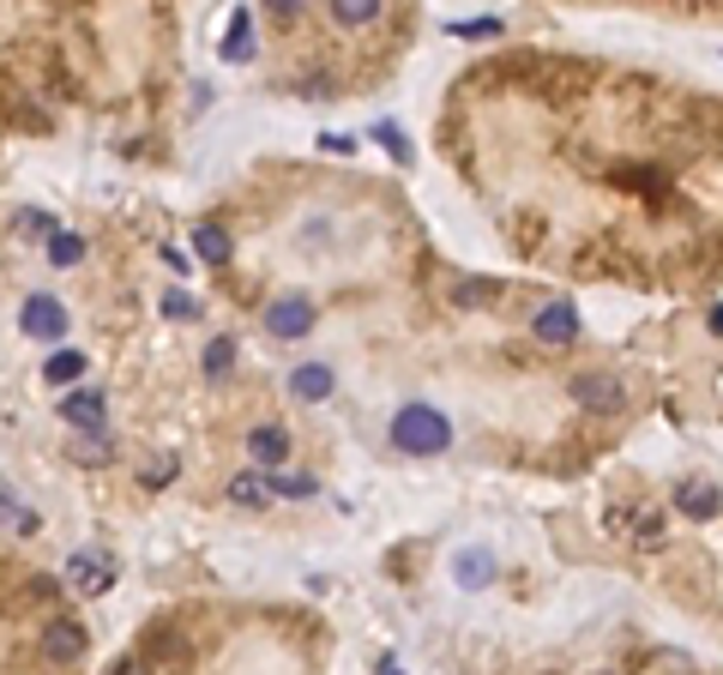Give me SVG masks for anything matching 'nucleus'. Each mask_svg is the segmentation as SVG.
<instances>
[{
    "label": "nucleus",
    "mask_w": 723,
    "mask_h": 675,
    "mask_svg": "<svg viewBox=\"0 0 723 675\" xmlns=\"http://www.w3.org/2000/svg\"><path fill=\"white\" fill-rule=\"evenodd\" d=\"M392 446L399 453H416V458H434L452 446V422L434 410V404H404L399 416H392Z\"/></svg>",
    "instance_id": "1"
},
{
    "label": "nucleus",
    "mask_w": 723,
    "mask_h": 675,
    "mask_svg": "<svg viewBox=\"0 0 723 675\" xmlns=\"http://www.w3.org/2000/svg\"><path fill=\"white\" fill-rule=\"evenodd\" d=\"M603 531L609 537H627L633 549H658L663 543V513L658 506H646V501H615V506H603Z\"/></svg>",
    "instance_id": "2"
},
{
    "label": "nucleus",
    "mask_w": 723,
    "mask_h": 675,
    "mask_svg": "<svg viewBox=\"0 0 723 675\" xmlns=\"http://www.w3.org/2000/svg\"><path fill=\"white\" fill-rule=\"evenodd\" d=\"M66 585H73L78 598H103L109 585H115V561L103 549H73L66 555Z\"/></svg>",
    "instance_id": "3"
},
{
    "label": "nucleus",
    "mask_w": 723,
    "mask_h": 675,
    "mask_svg": "<svg viewBox=\"0 0 723 675\" xmlns=\"http://www.w3.org/2000/svg\"><path fill=\"white\" fill-rule=\"evenodd\" d=\"M530 338H537V344H549V351H561V344H573V338H579V308H573L567 296L542 302V308L530 314Z\"/></svg>",
    "instance_id": "4"
},
{
    "label": "nucleus",
    "mask_w": 723,
    "mask_h": 675,
    "mask_svg": "<svg viewBox=\"0 0 723 675\" xmlns=\"http://www.w3.org/2000/svg\"><path fill=\"white\" fill-rule=\"evenodd\" d=\"M266 332L284 338V344L308 338V332H314V302H308V296H271V302H266Z\"/></svg>",
    "instance_id": "5"
},
{
    "label": "nucleus",
    "mask_w": 723,
    "mask_h": 675,
    "mask_svg": "<svg viewBox=\"0 0 723 675\" xmlns=\"http://www.w3.org/2000/svg\"><path fill=\"white\" fill-rule=\"evenodd\" d=\"M19 326H25V338H37V344H61V338H66V308H61V296H25V308H19Z\"/></svg>",
    "instance_id": "6"
},
{
    "label": "nucleus",
    "mask_w": 723,
    "mask_h": 675,
    "mask_svg": "<svg viewBox=\"0 0 723 675\" xmlns=\"http://www.w3.org/2000/svg\"><path fill=\"white\" fill-rule=\"evenodd\" d=\"M61 422L66 429H78V434H103V416H109V398L103 392H90V386H73V392H61Z\"/></svg>",
    "instance_id": "7"
},
{
    "label": "nucleus",
    "mask_w": 723,
    "mask_h": 675,
    "mask_svg": "<svg viewBox=\"0 0 723 675\" xmlns=\"http://www.w3.org/2000/svg\"><path fill=\"white\" fill-rule=\"evenodd\" d=\"M290 429L284 422H259L254 434H247V453H254V465L266 470V477H278V470H284V458H290Z\"/></svg>",
    "instance_id": "8"
},
{
    "label": "nucleus",
    "mask_w": 723,
    "mask_h": 675,
    "mask_svg": "<svg viewBox=\"0 0 723 675\" xmlns=\"http://www.w3.org/2000/svg\"><path fill=\"white\" fill-rule=\"evenodd\" d=\"M42 658H49V663H78V658H85V627L66 622V615H61V622H49V627H42Z\"/></svg>",
    "instance_id": "9"
},
{
    "label": "nucleus",
    "mask_w": 723,
    "mask_h": 675,
    "mask_svg": "<svg viewBox=\"0 0 723 675\" xmlns=\"http://www.w3.org/2000/svg\"><path fill=\"white\" fill-rule=\"evenodd\" d=\"M573 398H579L585 410H621V404H627L615 375H579V380H573Z\"/></svg>",
    "instance_id": "10"
},
{
    "label": "nucleus",
    "mask_w": 723,
    "mask_h": 675,
    "mask_svg": "<svg viewBox=\"0 0 723 675\" xmlns=\"http://www.w3.org/2000/svg\"><path fill=\"white\" fill-rule=\"evenodd\" d=\"M223 494H230L235 506H247V513H259V506H271V494H278V489H271L266 470H242V477L223 482Z\"/></svg>",
    "instance_id": "11"
},
{
    "label": "nucleus",
    "mask_w": 723,
    "mask_h": 675,
    "mask_svg": "<svg viewBox=\"0 0 723 675\" xmlns=\"http://www.w3.org/2000/svg\"><path fill=\"white\" fill-rule=\"evenodd\" d=\"M452 579L465 585V591H482V585H494V555H489V549H458V561H452Z\"/></svg>",
    "instance_id": "12"
},
{
    "label": "nucleus",
    "mask_w": 723,
    "mask_h": 675,
    "mask_svg": "<svg viewBox=\"0 0 723 675\" xmlns=\"http://www.w3.org/2000/svg\"><path fill=\"white\" fill-rule=\"evenodd\" d=\"M332 368L326 363H302L296 375H290V392H296V398H308V404H320V398H332Z\"/></svg>",
    "instance_id": "13"
},
{
    "label": "nucleus",
    "mask_w": 723,
    "mask_h": 675,
    "mask_svg": "<svg viewBox=\"0 0 723 675\" xmlns=\"http://www.w3.org/2000/svg\"><path fill=\"white\" fill-rule=\"evenodd\" d=\"M675 506H682L687 519H711V513L723 506V494L711 489V482H682V489H675Z\"/></svg>",
    "instance_id": "14"
},
{
    "label": "nucleus",
    "mask_w": 723,
    "mask_h": 675,
    "mask_svg": "<svg viewBox=\"0 0 723 675\" xmlns=\"http://www.w3.org/2000/svg\"><path fill=\"white\" fill-rule=\"evenodd\" d=\"M194 254L206 266H223V260H230V230H223V223H199V230H194Z\"/></svg>",
    "instance_id": "15"
},
{
    "label": "nucleus",
    "mask_w": 723,
    "mask_h": 675,
    "mask_svg": "<svg viewBox=\"0 0 723 675\" xmlns=\"http://www.w3.org/2000/svg\"><path fill=\"white\" fill-rule=\"evenodd\" d=\"M247 49H254V13H235L230 30H223V61H247Z\"/></svg>",
    "instance_id": "16"
},
{
    "label": "nucleus",
    "mask_w": 723,
    "mask_h": 675,
    "mask_svg": "<svg viewBox=\"0 0 723 675\" xmlns=\"http://www.w3.org/2000/svg\"><path fill=\"white\" fill-rule=\"evenodd\" d=\"M332 19L344 30H362V25H375L380 19V0H332Z\"/></svg>",
    "instance_id": "17"
},
{
    "label": "nucleus",
    "mask_w": 723,
    "mask_h": 675,
    "mask_svg": "<svg viewBox=\"0 0 723 675\" xmlns=\"http://www.w3.org/2000/svg\"><path fill=\"white\" fill-rule=\"evenodd\" d=\"M0 525H7V531H19V537H30L42 519H37V506H19L13 494L0 489Z\"/></svg>",
    "instance_id": "18"
},
{
    "label": "nucleus",
    "mask_w": 723,
    "mask_h": 675,
    "mask_svg": "<svg viewBox=\"0 0 723 675\" xmlns=\"http://www.w3.org/2000/svg\"><path fill=\"white\" fill-rule=\"evenodd\" d=\"M78 260H85V235L54 230V235H49V266H78Z\"/></svg>",
    "instance_id": "19"
},
{
    "label": "nucleus",
    "mask_w": 723,
    "mask_h": 675,
    "mask_svg": "<svg viewBox=\"0 0 723 675\" xmlns=\"http://www.w3.org/2000/svg\"><path fill=\"white\" fill-rule=\"evenodd\" d=\"M42 375H49L54 386H73V380L85 375V356H78V351H54L49 363H42Z\"/></svg>",
    "instance_id": "20"
},
{
    "label": "nucleus",
    "mask_w": 723,
    "mask_h": 675,
    "mask_svg": "<svg viewBox=\"0 0 723 675\" xmlns=\"http://www.w3.org/2000/svg\"><path fill=\"white\" fill-rule=\"evenodd\" d=\"M489 296H494L489 278H465V284H452V302H458V308H482Z\"/></svg>",
    "instance_id": "21"
},
{
    "label": "nucleus",
    "mask_w": 723,
    "mask_h": 675,
    "mask_svg": "<svg viewBox=\"0 0 723 675\" xmlns=\"http://www.w3.org/2000/svg\"><path fill=\"white\" fill-rule=\"evenodd\" d=\"M235 368V338H211L206 344V375H230Z\"/></svg>",
    "instance_id": "22"
},
{
    "label": "nucleus",
    "mask_w": 723,
    "mask_h": 675,
    "mask_svg": "<svg viewBox=\"0 0 723 675\" xmlns=\"http://www.w3.org/2000/svg\"><path fill=\"white\" fill-rule=\"evenodd\" d=\"M109 434H78V441H73V458H78V465H109Z\"/></svg>",
    "instance_id": "23"
},
{
    "label": "nucleus",
    "mask_w": 723,
    "mask_h": 675,
    "mask_svg": "<svg viewBox=\"0 0 723 675\" xmlns=\"http://www.w3.org/2000/svg\"><path fill=\"white\" fill-rule=\"evenodd\" d=\"M271 489L290 494V501H308V494L320 489V482H314V477H271Z\"/></svg>",
    "instance_id": "24"
},
{
    "label": "nucleus",
    "mask_w": 723,
    "mask_h": 675,
    "mask_svg": "<svg viewBox=\"0 0 723 675\" xmlns=\"http://www.w3.org/2000/svg\"><path fill=\"white\" fill-rule=\"evenodd\" d=\"M163 314H175V320H199V302L187 296V290H175V296H163Z\"/></svg>",
    "instance_id": "25"
},
{
    "label": "nucleus",
    "mask_w": 723,
    "mask_h": 675,
    "mask_svg": "<svg viewBox=\"0 0 723 675\" xmlns=\"http://www.w3.org/2000/svg\"><path fill=\"white\" fill-rule=\"evenodd\" d=\"M452 37H494V30H501V25H494V19H465V25H458V19H452Z\"/></svg>",
    "instance_id": "26"
},
{
    "label": "nucleus",
    "mask_w": 723,
    "mask_h": 675,
    "mask_svg": "<svg viewBox=\"0 0 723 675\" xmlns=\"http://www.w3.org/2000/svg\"><path fill=\"white\" fill-rule=\"evenodd\" d=\"M380 139H387V145H392V157H399V163H410V145H404V133H399V127H392V121H387V127H380Z\"/></svg>",
    "instance_id": "27"
},
{
    "label": "nucleus",
    "mask_w": 723,
    "mask_h": 675,
    "mask_svg": "<svg viewBox=\"0 0 723 675\" xmlns=\"http://www.w3.org/2000/svg\"><path fill=\"white\" fill-rule=\"evenodd\" d=\"M296 13H302V0H271V19H284V25H290Z\"/></svg>",
    "instance_id": "28"
},
{
    "label": "nucleus",
    "mask_w": 723,
    "mask_h": 675,
    "mask_svg": "<svg viewBox=\"0 0 723 675\" xmlns=\"http://www.w3.org/2000/svg\"><path fill=\"white\" fill-rule=\"evenodd\" d=\"M380 675H404V670H399V663H387V670H380Z\"/></svg>",
    "instance_id": "29"
},
{
    "label": "nucleus",
    "mask_w": 723,
    "mask_h": 675,
    "mask_svg": "<svg viewBox=\"0 0 723 675\" xmlns=\"http://www.w3.org/2000/svg\"><path fill=\"white\" fill-rule=\"evenodd\" d=\"M603 675H609V670H603Z\"/></svg>",
    "instance_id": "30"
}]
</instances>
